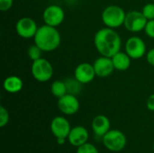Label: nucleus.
<instances>
[{"instance_id":"nucleus-29","label":"nucleus","mask_w":154,"mask_h":153,"mask_svg":"<svg viewBox=\"0 0 154 153\" xmlns=\"http://www.w3.org/2000/svg\"><path fill=\"white\" fill-rule=\"evenodd\" d=\"M153 149H154V143H153Z\"/></svg>"},{"instance_id":"nucleus-3","label":"nucleus","mask_w":154,"mask_h":153,"mask_svg":"<svg viewBox=\"0 0 154 153\" xmlns=\"http://www.w3.org/2000/svg\"><path fill=\"white\" fill-rule=\"evenodd\" d=\"M125 15L126 14L121 6L112 5L104 9L101 18L106 27L116 29L125 23Z\"/></svg>"},{"instance_id":"nucleus-2","label":"nucleus","mask_w":154,"mask_h":153,"mask_svg":"<svg viewBox=\"0 0 154 153\" xmlns=\"http://www.w3.org/2000/svg\"><path fill=\"white\" fill-rule=\"evenodd\" d=\"M33 40L34 43L43 51L49 52L55 50L60 46L61 37L56 27L44 24L38 28Z\"/></svg>"},{"instance_id":"nucleus-28","label":"nucleus","mask_w":154,"mask_h":153,"mask_svg":"<svg viewBox=\"0 0 154 153\" xmlns=\"http://www.w3.org/2000/svg\"><path fill=\"white\" fill-rule=\"evenodd\" d=\"M65 141H66L65 138H58L57 139V143L60 144V145H62V144L65 143Z\"/></svg>"},{"instance_id":"nucleus-23","label":"nucleus","mask_w":154,"mask_h":153,"mask_svg":"<svg viewBox=\"0 0 154 153\" xmlns=\"http://www.w3.org/2000/svg\"><path fill=\"white\" fill-rule=\"evenodd\" d=\"M9 119H10V116H9V113L7 109L5 106H0V127L1 128L5 127L9 123Z\"/></svg>"},{"instance_id":"nucleus-9","label":"nucleus","mask_w":154,"mask_h":153,"mask_svg":"<svg viewBox=\"0 0 154 153\" xmlns=\"http://www.w3.org/2000/svg\"><path fill=\"white\" fill-rule=\"evenodd\" d=\"M37 23L35 21L30 17H22L20 18L16 24L15 30L17 34L23 39H31L33 38L38 30Z\"/></svg>"},{"instance_id":"nucleus-6","label":"nucleus","mask_w":154,"mask_h":153,"mask_svg":"<svg viewBox=\"0 0 154 153\" xmlns=\"http://www.w3.org/2000/svg\"><path fill=\"white\" fill-rule=\"evenodd\" d=\"M42 19L45 24L57 27L63 23L65 19V12L60 5H51L44 9Z\"/></svg>"},{"instance_id":"nucleus-14","label":"nucleus","mask_w":154,"mask_h":153,"mask_svg":"<svg viewBox=\"0 0 154 153\" xmlns=\"http://www.w3.org/2000/svg\"><path fill=\"white\" fill-rule=\"evenodd\" d=\"M88 132L84 126H75L71 128V131L68 136V140L72 146L79 147L88 142Z\"/></svg>"},{"instance_id":"nucleus-17","label":"nucleus","mask_w":154,"mask_h":153,"mask_svg":"<svg viewBox=\"0 0 154 153\" xmlns=\"http://www.w3.org/2000/svg\"><path fill=\"white\" fill-rule=\"evenodd\" d=\"M3 87L6 92L14 94L22 90L23 87V82L22 78L17 76H9L4 80Z\"/></svg>"},{"instance_id":"nucleus-27","label":"nucleus","mask_w":154,"mask_h":153,"mask_svg":"<svg viewBox=\"0 0 154 153\" xmlns=\"http://www.w3.org/2000/svg\"><path fill=\"white\" fill-rule=\"evenodd\" d=\"M147 108L150 111H154V94L151 95L148 99H147V103H146Z\"/></svg>"},{"instance_id":"nucleus-11","label":"nucleus","mask_w":154,"mask_h":153,"mask_svg":"<svg viewBox=\"0 0 154 153\" xmlns=\"http://www.w3.org/2000/svg\"><path fill=\"white\" fill-rule=\"evenodd\" d=\"M51 131L52 134L58 138H65L67 139L70 131L71 127L69 122L63 116H56L51 122Z\"/></svg>"},{"instance_id":"nucleus-12","label":"nucleus","mask_w":154,"mask_h":153,"mask_svg":"<svg viewBox=\"0 0 154 153\" xmlns=\"http://www.w3.org/2000/svg\"><path fill=\"white\" fill-rule=\"evenodd\" d=\"M96 72L93 64L83 62L79 64L74 71V78L81 84H88L94 80Z\"/></svg>"},{"instance_id":"nucleus-5","label":"nucleus","mask_w":154,"mask_h":153,"mask_svg":"<svg viewBox=\"0 0 154 153\" xmlns=\"http://www.w3.org/2000/svg\"><path fill=\"white\" fill-rule=\"evenodd\" d=\"M31 71L33 78L39 82H47L53 75L52 65L49 60L43 58L32 61Z\"/></svg>"},{"instance_id":"nucleus-22","label":"nucleus","mask_w":154,"mask_h":153,"mask_svg":"<svg viewBox=\"0 0 154 153\" xmlns=\"http://www.w3.org/2000/svg\"><path fill=\"white\" fill-rule=\"evenodd\" d=\"M142 13L143 14V15L146 17L147 20L154 19V4L152 3L146 4L142 9Z\"/></svg>"},{"instance_id":"nucleus-21","label":"nucleus","mask_w":154,"mask_h":153,"mask_svg":"<svg viewBox=\"0 0 154 153\" xmlns=\"http://www.w3.org/2000/svg\"><path fill=\"white\" fill-rule=\"evenodd\" d=\"M76 153H99L97 147L89 142H86L85 144L78 147Z\"/></svg>"},{"instance_id":"nucleus-13","label":"nucleus","mask_w":154,"mask_h":153,"mask_svg":"<svg viewBox=\"0 0 154 153\" xmlns=\"http://www.w3.org/2000/svg\"><path fill=\"white\" fill-rule=\"evenodd\" d=\"M96 75L99 78H106L110 76L116 69L112 61V59L106 56H100L97 58L94 64Z\"/></svg>"},{"instance_id":"nucleus-20","label":"nucleus","mask_w":154,"mask_h":153,"mask_svg":"<svg viewBox=\"0 0 154 153\" xmlns=\"http://www.w3.org/2000/svg\"><path fill=\"white\" fill-rule=\"evenodd\" d=\"M42 51H43V50H42L39 46H37V45L34 43L33 45H32V46H30V47L28 48L27 54H28L29 58H30L32 61H34V60H39V59L42 58Z\"/></svg>"},{"instance_id":"nucleus-16","label":"nucleus","mask_w":154,"mask_h":153,"mask_svg":"<svg viewBox=\"0 0 154 153\" xmlns=\"http://www.w3.org/2000/svg\"><path fill=\"white\" fill-rule=\"evenodd\" d=\"M114 67L116 70L125 71L128 69L131 66V57L126 52H122L121 50L116 53L112 58Z\"/></svg>"},{"instance_id":"nucleus-26","label":"nucleus","mask_w":154,"mask_h":153,"mask_svg":"<svg viewBox=\"0 0 154 153\" xmlns=\"http://www.w3.org/2000/svg\"><path fill=\"white\" fill-rule=\"evenodd\" d=\"M146 60L148 61V63L152 66H154V48L150 50L147 54H146Z\"/></svg>"},{"instance_id":"nucleus-1","label":"nucleus","mask_w":154,"mask_h":153,"mask_svg":"<svg viewBox=\"0 0 154 153\" xmlns=\"http://www.w3.org/2000/svg\"><path fill=\"white\" fill-rule=\"evenodd\" d=\"M94 44L101 56L112 58L120 51L122 41L116 30L106 27L98 30L94 37Z\"/></svg>"},{"instance_id":"nucleus-19","label":"nucleus","mask_w":154,"mask_h":153,"mask_svg":"<svg viewBox=\"0 0 154 153\" xmlns=\"http://www.w3.org/2000/svg\"><path fill=\"white\" fill-rule=\"evenodd\" d=\"M65 84H66V87H67V92L69 94H72V95H75V96L79 94V92L81 90V85L82 84L79 81H78L75 78L66 79Z\"/></svg>"},{"instance_id":"nucleus-10","label":"nucleus","mask_w":154,"mask_h":153,"mask_svg":"<svg viewBox=\"0 0 154 153\" xmlns=\"http://www.w3.org/2000/svg\"><path fill=\"white\" fill-rule=\"evenodd\" d=\"M79 101L75 95L67 93L58 98V108L64 115H71L76 114L79 110Z\"/></svg>"},{"instance_id":"nucleus-24","label":"nucleus","mask_w":154,"mask_h":153,"mask_svg":"<svg viewBox=\"0 0 154 153\" xmlns=\"http://www.w3.org/2000/svg\"><path fill=\"white\" fill-rule=\"evenodd\" d=\"M144 32L147 34V36H149L152 39H154V19L148 20L144 28Z\"/></svg>"},{"instance_id":"nucleus-4","label":"nucleus","mask_w":154,"mask_h":153,"mask_svg":"<svg viewBox=\"0 0 154 153\" xmlns=\"http://www.w3.org/2000/svg\"><path fill=\"white\" fill-rule=\"evenodd\" d=\"M104 146L110 151L119 152L126 146V137L125 133L119 130H110L103 137Z\"/></svg>"},{"instance_id":"nucleus-18","label":"nucleus","mask_w":154,"mask_h":153,"mask_svg":"<svg viewBox=\"0 0 154 153\" xmlns=\"http://www.w3.org/2000/svg\"><path fill=\"white\" fill-rule=\"evenodd\" d=\"M51 91L52 95L57 98H60L63 96L64 95H66L68 92H67V87H66L65 81L55 80L54 82H52L51 86Z\"/></svg>"},{"instance_id":"nucleus-8","label":"nucleus","mask_w":154,"mask_h":153,"mask_svg":"<svg viewBox=\"0 0 154 153\" xmlns=\"http://www.w3.org/2000/svg\"><path fill=\"white\" fill-rule=\"evenodd\" d=\"M125 52L134 60H139L146 53L144 41L137 36L130 37L125 42Z\"/></svg>"},{"instance_id":"nucleus-25","label":"nucleus","mask_w":154,"mask_h":153,"mask_svg":"<svg viewBox=\"0 0 154 153\" xmlns=\"http://www.w3.org/2000/svg\"><path fill=\"white\" fill-rule=\"evenodd\" d=\"M14 4V0H0V10L3 12L8 11Z\"/></svg>"},{"instance_id":"nucleus-7","label":"nucleus","mask_w":154,"mask_h":153,"mask_svg":"<svg viewBox=\"0 0 154 153\" xmlns=\"http://www.w3.org/2000/svg\"><path fill=\"white\" fill-rule=\"evenodd\" d=\"M148 20L142 12L131 11L126 14L125 20V27L132 32H139L144 30Z\"/></svg>"},{"instance_id":"nucleus-15","label":"nucleus","mask_w":154,"mask_h":153,"mask_svg":"<svg viewBox=\"0 0 154 153\" xmlns=\"http://www.w3.org/2000/svg\"><path fill=\"white\" fill-rule=\"evenodd\" d=\"M110 120L108 119V117L103 115H97L93 119L91 124V127L94 133L100 137H103L107 132L110 131Z\"/></svg>"}]
</instances>
